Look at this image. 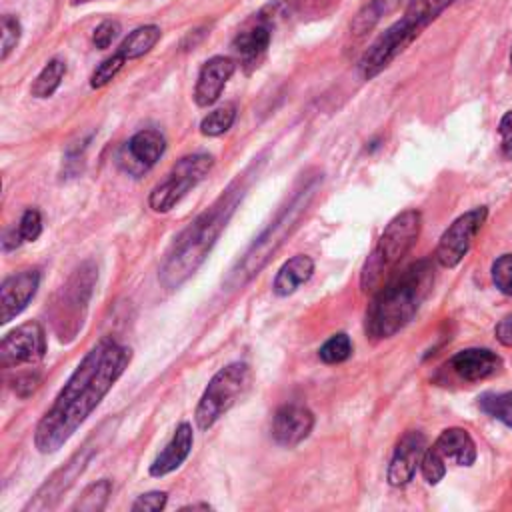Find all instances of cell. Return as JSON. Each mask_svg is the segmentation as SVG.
I'll return each mask as SVG.
<instances>
[{"label":"cell","mask_w":512,"mask_h":512,"mask_svg":"<svg viewBox=\"0 0 512 512\" xmlns=\"http://www.w3.org/2000/svg\"><path fill=\"white\" fill-rule=\"evenodd\" d=\"M426 448H428L426 436L420 430L404 432L402 438L398 440L394 454L390 458V464H388V474H386L388 484L396 486V488L406 486L414 478L416 468L420 466Z\"/></svg>","instance_id":"obj_13"},{"label":"cell","mask_w":512,"mask_h":512,"mask_svg":"<svg viewBox=\"0 0 512 512\" xmlns=\"http://www.w3.org/2000/svg\"><path fill=\"white\" fill-rule=\"evenodd\" d=\"M160 40V28L156 24H144V26H138L136 30H132L120 44L118 52L126 58V60H132V58H140L144 56L146 52H150L156 42Z\"/></svg>","instance_id":"obj_22"},{"label":"cell","mask_w":512,"mask_h":512,"mask_svg":"<svg viewBox=\"0 0 512 512\" xmlns=\"http://www.w3.org/2000/svg\"><path fill=\"white\" fill-rule=\"evenodd\" d=\"M350 354H352V342H350L348 334H344V332L330 336L318 350L320 360L326 364H340V362L348 360Z\"/></svg>","instance_id":"obj_28"},{"label":"cell","mask_w":512,"mask_h":512,"mask_svg":"<svg viewBox=\"0 0 512 512\" xmlns=\"http://www.w3.org/2000/svg\"><path fill=\"white\" fill-rule=\"evenodd\" d=\"M492 280L500 292L512 296V254H504L492 264Z\"/></svg>","instance_id":"obj_31"},{"label":"cell","mask_w":512,"mask_h":512,"mask_svg":"<svg viewBox=\"0 0 512 512\" xmlns=\"http://www.w3.org/2000/svg\"><path fill=\"white\" fill-rule=\"evenodd\" d=\"M82 2H90V0H72V4H82Z\"/></svg>","instance_id":"obj_41"},{"label":"cell","mask_w":512,"mask_h":512,"mask_svg":"<svg viewBox=\"0 0 512 512\" xmlns=\"http://www.w3.org/2000/svg\"><path fill=\"white\" fill-rule=\"evenodd\" d=\"M252 382V370L246 362H232L220 368L204 388L194 420L200 430L212 428L248 390Z\"/></svg>","instance_id":"obj_6"},{"label":"cell","mask_w":512,"mask_h":512,"mask_svg":"<svg viewBox=\"0 0 512 512\" xmlns=\"http://www.w3.org/2000/svg\"><path fill=\"white\" fill-rule=\"evenodd\" d=\"M494 334H496V340H498L502 346L512 348V314L498 322Z\"/></svg>","instance_id":"obj_38"},{"label":"cell","mask_w":512,"mask_h":512,"mask_svg":"<svg viewBox=\"0 0 512 512\" xmlns=\"http://www.w3.org/2000/svg\"><path fill=\"white\" fill-rule=\"evenodd\" d=\"M510 64H512V48H510Z\"/></svg>","instance_id":"obj_42"},{"label":"cell","mask_w":512,"mask_h":512,"mask_svg":"<svg viewBox=\"0 0 512 512\" xmlns=\"http://www.w3.org/2000/svg\"><path fill=\"white\" fill-rule=\"evenodd\" d=\"M454 0H412L404 16L392 24L360 58L358 70L370 80L402 54Z\"/></svg>","instance_id":"obj_4"},{"label":"cell","mask_w":512,"mask_h":512,"mask_svg":"<svg viewBox=\"0 0 512 512\" xmlns=\"http://www.w3.org/2000/svg\"><path fill=\"white\" fill-rule=\"evenodd\" d=\"M166 502H168V494H166V492H162V490H152V492L140 494V496L132 502L130 510H132V512H158V510H162V508L166 506Z\"/></svg>","instance_id":"obj_34"},{"label":"cell","mask_w":512,"mask_h":512,"mask_svg":"<svg viewBox=\"0 0 512 512\" xmlns=\"http://www.w3.org/2000/svg\"><path fill=\"white\" fill-rule=\"evenodd\" d=\"M240 198L242 186L234 182L206 212H202L194 222H190V226L174 240L158 272V278L166 288L182 286L202 266L218 236L226 228V222L230 220Z\"/></svg>","instance_id":"obj_3"},{"label":"cell","mask_w":512,"mask_h":512,"mask_svg":"<svg viewBox=\"0 0 512 512\" xmlns=\"http://www.w3.org/2000/svg\"><path fill=\"white\" fill-rule=\"evenodd\" d=\"M402 0H370L352 20L350 30L354 36H364L366 32H370L378 20L390 12H394L400 6Z\"/></svg>","instance_id":"obj_23"},{"label":"cell","mask_w":512,"mask_h":512,"mask_svg":"<svg viewBox=\"0 0 512 512\" xmlns=\"http://www.w3.org/2000/svg\"><path fill=\"white\" fill-rule=\"evenodd\" d=\"M192 444H194L192 426L188 422L178 424L170 442L164 446V450L150 464V476L158 478V476H166L172 470H176L188 458V454L192 450Z\"/></svg>","instance_id":"obj_19"},{"label":"cell","mask_w":512,"mask_h":512,"mask_svg":"<svg viewBox=\"0 0 512 512\" xmlns=\"http://www.w3.org/2000/svg\"><path fill=\"white\" fill-rule=\"evenodd\" d=\"M488 216L486 206L472 208L458 216L440 236L438 246L434 250V258L444 268H454L460 264V260L468 254L474 236L482 228L484 220Z\"/></svg>","instance_id":"obj_9"},{"label":"cell","mask_w":512,"mask_h":512,"mask_svg":"<svg viewBox=\"0 0 512 512\" xmlns=\"http://www.w3.org/2000/svg\"><path fill=\"white\" fill-rule=\"evenodd\" d=\"M124 62H126V58H124L120 52H116V54H112L110 58H106V60L92 72V76H90V86H92V88H102V86H106V84H108L110 80H114V76L122 70Z\"/></svg>","instance_id":"obj_30"},{"label":"cell","mask_w":512,"mask_h":512,"mask_svg":"<svg viewBox=\"0 0 512 512\" xmlns=\"http://www.w3.org/2000/svg\"><path fill=\"white\" fill-rule=\"evenodd\" d=\"M166 140L164 136L154 128L138 130L120 150L118 164L124 172L132 176H140L148 172L164 154Z\"/></svg>","instance_id":"obj_12"},{"label":"cell","mask_w":512,"mask_h":512,"mask_svg":"<svg viewBox=\"0 0 512 512\" xmlns=\"http://www.w3.org/2000/svg\"><path fill=\"white\" fill-rule=\"evenodd\" d=\"M444 460H454L458 466H472L476 460V444L464 428H446L432 444Z\"/></svg>","instance_id":"obj_20"},{"label":"cell","mask_w":512,"mask_h":512,"mask_svg":"<svg viewBox=\"0 0 512 512\" xmlns=\"http://www.w3.org/2000/svg\"><path fill=\"white\" fill-rule=\"evenodd\" d=\"M120 34V22L118 20H104L96 26L92 34V42L98 50H106Z\"/></svg>","instance_id":"obj_35"},{"label":"cell","mask_w":512,"mask_h":512,"mask_svg":"<svg viewBox=\"0 0 512 512\" xmlns=\"http://www.w3.org/2000/svg\"><path fill=\"white\" fill-rule=\"evenodd\" d=\"M236 70V62L228 56H212L206 60L198 72V80L194 86V102L202 108L214 104L222 94L226 82Z\"/></svg>","instance_id":"obj_16"},{"label":"cell","mask_w":512,"mask_h":512,"mask_svg":"<svg viewBox=\"0 0 512 512\" xmlns=\"http://www.w3.org/2000/svg\"><path fill=\"white\" fill-rule=\"evenodd\" d=\"M96 280L98 268L92 260H88L80 264L66 280V284L60 288L52 308V322L60 340H72L78 334Z\"/></svg>","instance_id":"obj_7"},{"label":"cell","mask_w":512,"mask_h":512,"mask_svg":"<svg viewBox=\"0 0 512 512\" xmlns=\"http://www.w3.org/2000/svg\"><path fill=\"white\" fill-rule=\"evenodd\" d=\"M112 492V482L108 478L96 480L94 484L86 486L78 500L72 504V512H100L106 508L108 498Z\"/></svg>","instance_id":"obj_24"},{"label":"cell","mask_w":512,"mask_h":512,"mask_svg":"<svg viewBox=\"0 0 512 512\" xmlns=\"http://www.w3.org/2000/svg\"><path fill=\"white\" fill-rule=\"evenodd\" d=\"M38 284L40 272L36 268L4 278L0 286V324H8L28 306L38 290Z\"/></svg>","instance_id":"obj_14"},{"label":"cell","mask_w":512,"mask_h":512,"mask_svg":"<svg viewBox=\"0 0 512 512\" xmlns=\"http://www.w3.org/2000/svg\"><path fill=\"white\" fill-rule=\"evenodd\" d=\"M270 24L260 16L258 22L250 24L248 28L240 30L232 42V50L240 62V66L244 68L246 74H250L252 70H256L260 66V62L266 56V50L270 46Z\"/></svg>","instance_id":"obj_17"},{"label":"cell","mask_w":512,"mask_h":512,"mask_svg":"<svg viewBox=\"0 0 512 512\" xmlns=\"http://www.w3.org/2000/svg\"><path fill=\"white\" fill-rule=\"evenodd\" d=\"M314 428V414L302 404H284L274 412L272 438L276 444L292 448L306 440Z\"/></svg>","instance_id":"obj_15"},{"label":"cell","mask_w":512,"mask_h":512,"mask_svg":"<svg viewBox=\"0 0 512 512\" xmlns=\"http://www.w3.org/2000/svg\"><path fill=\"white\" fill-rule=\"evenodd\" d=\"M46 354V332L40 322L28 320L10 330L0 342L2 368L38 362Z\"/></svg>","instance_id":"obj_10"},{"label":"cell","mask_w":512,"mask_h":512,"mask_svg":"<svg viewBox=\"0 0 512 512\" xmlns=\"http://www.w3.org/2000/svg\"><path fill=\"white\" fill-rule=\"evenodd\" d=\"M434 284V264L430 258L416 260L402 272H394L372 298L364 330L372 340H384L400 332L420 310Z\"/></svg>","instance_id":"obj_2"},{"label":"cell","mask_w":512,"mask_h":512,"mask_svg":"<svg viewBox=\"0 0 512 512\" xmlns=\"http://www.w3.org/2000/svg\"><path fill=\"white\" fill-rule=\"evenodd\" d=\"M132 360V350L114 338H100L74 368L52 406L34 430L38 452L52 454L62 448L80 424L112 390Z\"/></svg>","instance_id":"obj_1"},{"label":"cell","mask_w":512,"mask_h":512,"mask_svg":"<svg viewBox=\"0 0 512 512\" xmlns=\"http://www.w3.org/2000/svg\"><path fill=\"white\" fill-rule=\"evenodd\" d=\"M212 164L214 160L210 154H188L180 158L168 172L166 180L150 192V208L154 212L172 210L196 184L208 176Z\"/></svg>","instance_id":"obj_8"},{"label":"cell","mask_w":512,"mask_h":512,"mask_svg":"<svg viewBox=\"0 0 512 512\" xmlns=\"http://www.w3.org/2000/svg\"><path fill=\"white\" fill-rule=\"evenodd\" d=\"M40 382H42V376H40V372H20L14 380H12V390L20 396V398H28L30 394H34L36 390H38V386H40Z\"/></svg>","instance_id":"obj_36"},{"label":"cell","mask_w":512,"mask_h":512,"mask_svg":"<svg viewBox=\"0 0 512 512\" xmlns=\"http://www.w3.org/2000/svg\"><path fill=\"white\" fill-rule=\"evenodd\" d=\"M498 134H500V148H502L504 158L512 160V110L506 112V114L500 118Z\"/></svg>","instance_id":"obj_37"},{"label":"cell","mask_w":512,"mask_h":512,"mask_svg":"<svg viewBox=\"0 0 512 512\" xmlns=\"http://www.w3.org/2000/svg\"><path fill=\"white\" fill-rule=\"evenodd\" d=\"M450 370L464 382H478L502 368V358L488 348H466L448 360Z\"/></svg>","instance_id":"obj_18"},{"label":"cell","mask_w":512,"mask_h":512,"mask_svg":"<svg viewBox=\"0 0 512 512\" xmlns=\"http://www.w3.org/2000/svg\"><path fill=\"white\" fill-rule=\"evenodd\" d=\"M18 230L22 234L24 242H34L42 234V216L36 208H28L18 224Z\"/></svg>","instance_id":"obj_33"},{"label":"cell","mask_w":512,"mask_h":512,"mask_svg":"<svg viewBox=\"0 0 512 512\" xmlns=\"http://www.w3.org/2000/svg\"><path fill=\"white\" fill-rule=\"evenodd\" d=\"M180 510H212V506L206 502H200V504H186Z\"/></svg>","instance_id":"obj_40"},{"label":"cell","mask_w":512,"mask_h":512,"mask_svg":"<svg viewBox=\"0 0 512 512\" xmlns=\"http://www.w3.org/2000/svg\"><path fill=\"white\" fill-rule=\"evenodd\" d=\"M20 34H22V26H20L18 18L4 14L2 16V60H6L10 56V52L16 48Z\"/></svg>","instance_id":"obj_32"},{"label":"cell","mask_w":512,"mask_h":512,"mask_svg":"<svg viewBox=\"0 0 512 512\" xmlns=\"http://www.w3.org/2000/svg\"><path fill=\"white\" fill-rule=\"evenodd\" d=\"M420 470L428 484H438L446 474V460L434 446H430V448H426V452L422 456Z\"/></svg>","instance_id":"obj_29"},{"label":"cell","mask_w":512,"mask_h":512,"mask_svg":"<svg viewBox=\"0 0 512 512\" xmlns=\"http://www.w3.org/2000/svg\"><path fill=\"white\" fill-rule=\"evenodd\" d=\"M64 74H66V64H64L62 60H58V58L50 60V62L40 70V74L36 76V80L32 82V86H30L32 96H34V98H50V96L56 92V88L60 86Z\"/></svg>","instance_id":"obj_25"},{"label":"cell","mask_w":512,"mask_h":512,"mask_svg":"<svg viewBox=\"0 0 512 512\" xmlns=\"http://www.w3.org/2000/svg\"><path fill=\"white\" fill-rule=\"evenodd\" d=\"M234 118H236V106L234 104H224L212 112H208L202 122H200V132L204 136H220L224 134L232 124H234Z\"/></svg>","instance_id":"obj_27"},{"label":"cell","mask_w":512,"mask_h":512,"mask_svg":"<svg viewBox=\"0 0 512 512\" xmlns=\"http://www.w3.org/2000/svg\"><path fill=\"white\" fill-rule=\"evenodd\" d=\"M422 226V216L418 210L408 208L396 214L384 232L380 234L374 250L362 264L360 270V288L364 292L378 290L382 282H386L394 272L400 260L410 252L414 242L418 240Z\"/></svg>","instance_id":"obj_5"},{"label":"cell","mask_w":512,"mask_h":512,"mask_svg":"<svg viewBox=\"0 0 512 512\" xmlns=\"http://www.w3.org/2000/svg\"><path fill=\"white\" fill-rule=\"evenodd\" d=\"M314 274V260L306 254H296L290 260H286L272 284V290L276 296H290L296 292L304 282H308Z\"/></svg>","instance_id":"obj_21"},{"label":"cell","mask_w":512,"mask_h":512,"mask_svg":"<svg viewBox=\"0 0 512 512\" xmlns=\"http://www.w3.org/2000/svg\"><path fill=\"white\" fill-rule=\"evenodd\" d=\"M478 408L500 420L502 424H506L508 428H512V392H500V394H494V392H486L478 398Z\"/></svg>","instance_id":"obj_26"},{"label":"cell","mask_w":512,"mask_h":512,"mask_svg":"<svg viewBox=\"0 0 512 512\" xmlns=\"http://www.w3.org/2000/svg\"><path fill=\"white\" fill-rule=\"evenodd\" d=\"M94 450H96V444H90V442H86L80 450H76L62 468H58L50 478H46V482L40 486V490L34 494V498L24 506V512H28V510L42 512V510L54 508L58 498L84 472V468L90 462Z\"/></svg>","instance_id":"obj_11"},{"label":"cell","mask_w":512,"mask_h":512,"mask_svg":"<svg viewBox=\"0 0 512 512\" xmlns=\"http://www.w3.org/2000/svg\"><path fill=\"white\" fill-rule=\"evenodd\" d=\"M22 242H24V240H22V234H20V230H18V228H12V230L4 232V238H2V248L8 252V250H14V248H18Z\"/></svg>","instance_id":"obj_39"}]
</instances>
